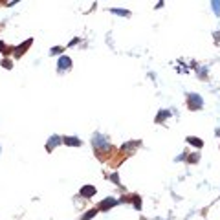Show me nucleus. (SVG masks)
<instances>
[{
	"instance_id": "1",
	"label": "nucleus",
	"mask_w": 220,
	"mask_h": 220,
	"mask_svg": "<svg viewBox=\"0 0 220 220\" xmlns=\"http://www.w3.org/2000/svg\"><path fill=\"white\" fill-rule=\"evenodd\" d=\"M187 101H189V108H191V110H198V108H202V105H204L202 97L196 95V94H189V95H187Z\"/></svg>"
},
{
	"instance_id": "2",
	"label": "nucleus",
	"mask_w": 220,
	"mask_h": 220,
	"mask_svg": "<svg viewBox=\"0 0 220 220\" xmlns=\"http://www.w3.org/2000/svg\"><path fill=\"white\" fill-rule=\"evenodd\" d=\"M116 204H118V200H116V198H106V200H103V202L99 204V209H101V211H105V209L114 207Z\"/></svg>"
},
{
	"instance_id": "3",
	"label": "nucleus",
	"mask_w": 220,
	"mask_h": 220,
	"mask_svg": "<svg viewBox=\"0 0 220 220\" xmlns=\"http://www.w3.org/2000/svg\"><path fill=\"white\" fill-rule=\"evenodd\" d=\"M95 194V187L94 185H84L83 189H81V196H84V198H90V196H94Z\"/></svg>"
},
{
	"instance_id": "4",
	"label": "nucleus",
	"mask_w": 220,
	"mask_h": 220,
	"mask_svg": "<svg viewBox=\"0 0 220 220\" xmlns=\"http://www.w3.org/2000/svg\"><path fill=\"white\" fill-rule=\"evenodd\" d=\"M94 147H108V141L101 134H95L94 136Z\"/></svg>"
},
{
	"instance_id": "5",
	"label": "nucleus",
	"mask_w": 220,
	"mask_h": 220,
	"mask_svg": "<svg viewBox=\"0 0 220 220\" xmlns=\"http://www.w3.org/2000/svg\"><path fill=\"white\" fill-rule=\"evenodd\" d=\"M59 143H61V138H59V136H51V138H50V141H48V145H46V149H48V150H51V149L57 147Z\"/></svg>"
},
{
	"instance_id": "6",
	"label": "nucleus",
	"mask_w": 220,
	"mask_h": 220,
	"mask_svg": "<svg viewBox=\"0 0 220 220\" xmlns=\"http://www.w3.org/2000/svg\"><path fill=\"white\" fill-rule=\"evenodd\" d=\"M70 66H72V59L70 57H61L59 59V68L61 70H68Z\"/></svg>"
},
{
	"instance_id": "7",
	"label": "nucleus",
	"mask_w": 220,
	"mask_h": 220,
	"mask_svg": "<svg viewBox=\"0 0 220 220\" xmlns=\"http://www.w3.org/2000/svg\"><path fill=\"white\" fill-rule=\"evenodd\" d=\"M63 141H64L66 145H72V147H79V145H81V139L74 138V136H70V138H64Z\"/></svg>"
},
{
	"instance_id": "8",
	"label": "nucleus",
	"mask_w": 220,
	"mask_h": 220,
	"mask_svg": "<svg viewBox=\"0 0 220 220\" xmlns=\"http://www.w3.org/2000/svg\"><path fill=\"white\" fill-rule=\"evenodd\" d=\"M29 44H31V39H28V40H26V44H22V46H19V48H17V55L24 53V50H26V48H28Z\"/></svg>"
},
{
	"instance_id": "9",
	"label": "nucleus",
	"mask_w": 220,
	"mask_h": 220,
	"mask_svg": "<svg viewBox=\"0 0 220 220\" xmlns=\"http://www.w3.org/2000/svg\"><path fill=\"white\" fill-rule=\"evenodd\" d=\"M167 116H169V110H163V112H160V116L156 118V121H158V123H161V121H163L165 118H167Z\"/></svg>"
},
{
	"instance_id": "10",
	"label": "nucleus",
	"mask_w": 220,
	"mask_h": 220,
	"mask_svg": "<svg viewBox=\"0 0 220 220\" xmlns=\"http://www.w3.org/2000/svg\"><path fill=\"white\" fill-rule=\"evenodd\" d=\"M187 141H189L191 145H196V147H202V141H200L198 138H187Z\"/></svg>"
},
{
	"instance_id": "11",
	"label": "nucleus",
	"mask_w": 220,
	"mask_h": 220,
	"mask_svg": "<svg viewBox=\"0 0 220 220\" xmlns=\"http://www.w3.org/2000/svg\"><path fill=\"white\" fill-rule=\"evenodd\" d=\"M110 11L116 15H121V17H129V11H125V9H110Z\"/></svg>"
},
{
	"instance_id": "12",
	"label": "nucleus",
	"mask_w": 220,
	"mask_h": 220,
	"mask_svg": "<svg viewBox=\"0 0 220 220\" xmlns=\"http://www.w3.org/2000/svg\"><path fill=\"white\" fill-rule=\"evenodd\" d=\"M95 213H97V211H95V209H92V211H88V213H86V215H84L81 220H90L92 216H95Z\"/></svg>"
},
{
	"instance_id": "13",
	"label": "nucleus",
	"mask_w": 220,
	"mask_h": 220,
	"mask_svg": "<svg viewBox=\"0 0 220 220\" xmlns=\"http://www.w3.org/2000/svg\"><path fill=\"white\" fill-rule=\"evenodd\" d=\"M211 8L215 9L216 15H220V2H211Z\"/></svg>"
},
{
	"instance_id": "14",
	"label": "nucleus",
	"mask_w": 220,
	"mask_h": 220,
	"mask_svg": "<svg viewBox=\"0 0 220 220\" xmlns=\"http://www.w3.org/2000/svg\"><path fill=\"white\" fill-rule=\"evenodd\" d=\"M61 51H63V48H51V51H50V53H51V55H59Z\"/></svg>"
},
{
	"instance_id": "15",
	"label": "nucleus",
	"mask_w": 220,
	"mask_h": 220,
	"mask_svg": "<svg viewBox=\"0 0 220 220\" xmlns=\"http://www.w3.org/2000/svg\"><path fill=\"white\" fill-rule=\"evenodd\" d=\"M134 207H136V209H139V207H141V200H138V198H136V200H134Z\"/></svg>"
},
{
	"instance_id": "16",
	"label": "nucleus",
	"mask_w": 220,
	"mask_h": 220,
	"mask_svg": "<svg viewBox=\"0 0 220 220\" xmlns=\"http://www.w3.org/2000/svg\"><path fill=\"white\" fill-rule=\"evenodd\" d=\"M2 66H4V68H11V61H4Z\"/></svg>"
}]
</instances>
